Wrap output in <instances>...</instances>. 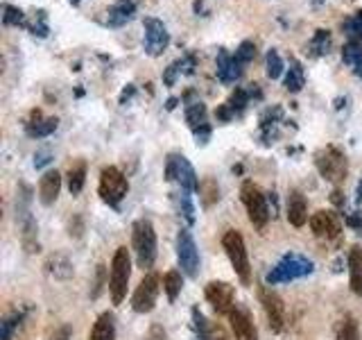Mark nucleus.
I'll return each instance as SVG.
<instances>
[{
  "mask_svg": "<svg viewBox=\"0 0 362 340\" xmlns=\"http://www.w3.org/2000/svg\"><path fill=\"white\" fill-rule=\"evenodd\" d=\"M308 220V207L299 191H292L288 198V222L292 227H303Z\"/></svg>",
  "mask_w": 362,
  "mask_h": 340,
  "instance_id": "obj_18",
  "label": "nucleus"
},
{
  "mask_svg": "<svg viewBox=\"0 0 362 340\" xmlns=\"http://www.w3.org/2000/svg\"><path fill=\"white\" fill-rule=\"evenodd\" d=\"M186 118L190 123V130L195 132L197 139L204 143V139H209V118H206V107L202 102H192L186 107Z\"/></svg>",
  "mask_w": 362,
  "mask_h": 340,
  "instance_id": "obj_16",
  "label": "nucleus"
},
{
  "mask_svg": "<svg viewBox=\"0 0 362 340\" xmlns=\"http://www.w3.org/2000/svg\"><path fill=\"white\" fill-rule=\"evenodd\" d=\"M21 322H23V313H18V311L9 313L3 320V324H0V334H3V340H11L14 332L21 327Z\"/></svg>",
  "mask_w": 362,
  "mask_h": 340,
  "instance_id": "obj_27",
  "label": "nucleus"
},
{
  "mask_svg": "<svg viewBox=\"0 0 362 340\" xmlns=\"http://www.w3.org/2000/svg\"><path fill=\"white\" fill-rule=\"evenodd\" d=\"M218 75H220V79H224V82H233V79L240 77V62H238L235 57L222 55L220 66H218Z\"/></svg>",
  "mask_w": 362,
  "mask_h": 340,
  "instance_id": "obj_21",
  "label": "nucleus"
},
{
  "mask_svg": "<svg viewBox=\"0 0 362 340\" xmlns=\"http://www.w3.org/2000/svg\"><path fill=\"white\" fill-rule=\"evenodd\" d=\"M206 300L215 311L222 315H229L235 309V290L226 281H209L206 283Z\"/></svg>",
  "mask_w": 362,
  "mask_h": 340,
  "instance_id": "obj_12",
  "label": "nucleus"
},
{
  "mask_svg": "<svg viewBox=\"0 0 362 340\" xmlns=\"http://www.w3.org/2000/svg\"><path fill=\"white\" fill-rule=\"evenodd\" d=\"M315 270L313 261L305 259L301 254H286L279 264L267 272V283H283V281H292V279H301L305 275H310Z\"/></svg>",
  "mask_w": 362,
  "mask_h": 340,
  "instance_id": "obj_4",
  "label": "nucleus"
},
{
  "mask_svg": "<svg viewBox=\"0 0 362 340\" xmlns=\"http://www.w3.org/2000/svg\"><path fill=\"white\" fill-rule=\"evenodd\" d=\"M5 21H7V23L21 21V11H18V9H11V7H7V16H5Z\"/></svg>",
  "mask_w": 362,
  "mask_h": 340,
  "instance_id": "obj_35",
  "label": "nucleus"
},
{
  "mask_svg": "<svg viewBox=\"0 0 362 340\" xmlns=\"http://www.w3.org/2000/svg\"><path fill=\"white\" fill-rule=\"evenodd\" d=\"M84 181H86V166L84 164H77L68 170V191L77 196V193H82L84 188Z\"/></svg>",
  "mask_w": 362,
  "mask_h": 340,
  "instance_id": "obj_22",
  "label": "nucleus"
},
{
  "mask_svg": "<svg viewBox=\"0 0 362 340\" xmlns=\"http://www.w3.org/2000/svg\"><path fill=\"white\" fill-rule=\"evenodd\" d=\"M48 270L52 272L54 277H59V279H68V277L73 275V266H71V261H68L66 256H62V254L50 256V261H48Z\"/></svg>",
  "mask_w": 362,
  "mask_h": 340,
  "instance_id": "obj_23",
  "label": "nucleus"
},
{
  "mask_svg": "<svg viewBox=\"0 0 362 340\" xmlns=\"http://www.w3.org/2000/svg\"><path fill=\"white\" fill-rule=\"evenodd\" d=\"M349 283L358 298H362V249L351 247L349 252Z\"/></svg>",
  "mask_w": 362,
  "mask_h": 340,
  "instance_id": "obj_19",
  "label": "nucleus"
},
{
  "mask_svg": "<svg viewBox=\"0 0 362 340\" xmlns=\"http://www.w3.org/2000/svg\"><path fill=\"white\" fill-rule=\"evenodd\" d=\"M346 28L351 30V34H356V37L362 39V14H356L354 18H351Z\"/></svg>",
  "mask_w": 362,
  "mask_h": 340,
  "instance_id": "obj_33",
  "label": "nucleus"
},
{
  "mask_svg": "<svg viewBox=\"0 0 362 340\" xmlns=\"http://www.w3.org/2000/svg\"><path fill=\"white\" fill-rule=\"evenodd\" d=\"M240 193H243V202L247 207L249 220H252V225L256 227V230L263 232L269 222V209H267V200L263 196V191H260L254 181H245Z\"/></svg>",
  "mask_w": 362,
  "mask_h": 340,
  "instance_id": "obj_5",
  "label": "nucleus"
},
{
  "mask_svg": "<svg viewBox=\"0 0 362 340\" xmlns=\"http://www.w3.org/2000/svg\"><path fill=\"white\" fill-rule=\"evenodd\" d=\"M254 52H256V50H254V45H252V43H243L240 48L235 50V60L240 62V64H245V62L252 60Z\"/></svg>",
  "mask_w": 362,
  "mask_h": 340,
  "instance_id": "obj_32",
  "label": "nucleus"
},
{
  "mask_svg": "<svg viewBox=\"0 0 362 340\" xmlns=\"http://www.w3.org/2000/svg\"><path fill=\"white\" fill-rule=\"evenodd\" d=\"M286 84H288L290 91H299L303 86V68L297 62H292V68H290V73L286 77Z\"/></svg>",
  "mask_w": 362,
  "mask_h": 340,
  "instance_id": "obj_28",
  "label": "nucleus"
},
{
  "mask_svg": "<svg viewBox=\"0 0 362 340\" xmlns=\"http://www.w3.org/2000/svg\"><path fill=\"white\" fill-rule=\"evenodd\" d=\"M181 286H184V279H181V272L177 270H170L168 275L163 277V290L168 295L170 302L177 300V295L181 293Z\"/></svg>",
  "mask_w": 362,
  "mask_h": 340,
  "instance_id": "obj_24",
  "label": "nucleus"
},
{
  "mask_svg": "<svg viewBox=\"0 0 362 340\" xmlns=\"http://www.w3.org/2000/svg\"><path fill=\"white\" fill-rule=\"evenodd\" d=\"M68 336H71V329L64 327L59 334H54V336H52V340H68Z\"/></svg>",
  "mask_w": 362,
  "mask_h": 340,
  "instance_id": "obj_36",
  "label": "nucleus"
},
{
  "mask_svg": "<svg viewBox=\"0 0 362 340\" xmlns=\"http://www.w3.org/2000/svg\"><path fill=\"white\" fill-rule=\"evenodd\" d=\"M158 290H161V281L150 272V275H145V279L139 283V288L134 290V298H132V309L136 313H150L154 309V304L158 300Z\"/></svg>",
  "mask_w": 362,
  "mask_h": 340,
  "instance_id": "obj_7",
  "label": "nucleus"
},
{
  "mask_svg": "<svg viewBox=\"0 0 362 340\" xmlns=\"http://www.w3.org/2000/svg\"><path fill=\"white\" fill-rule=\"evenodd\" d=\"M199 191L204 193V204H206V207H211V204L220 198V196H218V184H215L213 179H206V181H204V184L199 186Z\"/></svg>",
  "mask_w": 362,
  "mask_h": 340,
  "instance_id": "obj_30",
  "label": "nucleus"
},
{
  "mask_svg": "<svg viewBox=\"0 0 362 340\" xmlns=\"http://www.w3.org/2000/svg\"><path fill=\"white\" fill-rule=\"evenodd\" d=\"M57 130V118H48V120H41V116L37 113V123H30L28 125V132L32 136H48L50 132Z\"/></svg>",
  "mask_w": 362,
  "mask_h": 340,
  "instance_id": "obj_26",
  "label": "nucleus"
},
{
  "mask_svg": "<svg viewBox=\"0 0 362 340\" xmlns=\"http://www.w3.org/2000/svg\"><path fill=\"white\" fill-rule=\"evenodd\" d=\"M165 177L179 181V186L184 188V191H197L199 188L195 168L190 166V162H188L186 157H179V154L170 157L168 166H165Z\"/></svg>",
  "mask_w": 362,
  "mask_h": 340,
  "instance_id": "obj_10",
  "label": "nucleus"
},
{
  "mask_svg": "<svg viewBox=\"0 0 362 340\" xmlns=\"http://www.w3.org/2000/svg\"><path fill=\"white\" fill-rule=\"evenodd\" d=\"M222 247L226 256H229L231 266L235 270L238 279H240L245 286L252 283V266H249V256H247V247H245V238L240 232L229 230L222 236Z\"/></svg>",
  "mask_w": 362,
  "mask_h": 340,
  "instance_id": "obj_3",
  "label": "nucleus"
},
{
  "mask_svg": "<svg viewBox=\"0 0 362 340\" xmlns=\"http://www.w3.org/2000/svg\"><path fill=\"white\" fill-rule=\"evenodd\" d=\"M317 168L324 179L328 181H342L346 177V157L335 150V147H326L324 152L317 154Z\"/></svg>",
  "mask_w": 362,
  "mask_h": 340,
  "instance_id": "obj_9",
  "label": "nucleus"
},
{
  "mask_svg": "<svg viewBox=\"0 0 362 340\" xmlns=\"http://www.w3.org/2000/svg\"><path fill=\"white\" fill-rule=\"evenodd\" d=\"M129 191V181L124 177L118 168H105L100 173V198L105 200L109 207H118V204L124 200Z\"/></svg>",
  "mask_w": 362,
  "mask_h": 340,
  "instance_id": "obj_6",
  "label": "nucleus"
},
{
  "mask_svg": "<svg viewBox=\"0 0 362 340\" xmlns=\"http://www.w3.org/2000/svg\"><path fill=\"white\" fill-rule=\"evenodd\" d=\"M281 73H283V62H281L279 52H276V50H272V52L267 55V75H269L272 79H276Z\"/></svg>",
  "mask_w": 362,
  "mask_h": 340,
  "instance_id": "obj_29",
  "label": "nucleus"
},
{
  "mask_svg": "<svg viewBox=\"0 0 362 340\" xmlns=\"http://www.w3.org/2000/svg\"><path fill=\"white\" fill-rule=\"evenodd\" d=\"M59 191H62V175L57 173V170H48L41 181H39V200L45 207H50V204L57 202L59 198Z\"/></svg>",
  "mask_w": 362,
  "mask_h": 340,
  "instance_id": "obj_17",
  "label": "nucleus"
},
{
  "mask_svg": "<svg viewBox=\"0 0 362 340\" xmlns=\"http://www.w3.org/2000/svg\"><path fill=\"white\" fill-rule=\"evenodd\" d=\"M229 322H231L235 340H258V332L252 320V313H249L245 306L235 304V309L229 313Z\"/></svg>",
  "mask_w": 362,
  "mask_h": 340,
  "instance_id": "obj_14",
  "label": "nucleus"
},
{
  "mask_svg": "<svg viewBox=\"0 0 362 340\" xmlns=\"http://www.w3.org/2000/svg\"><path fill=\"white\" fill-rule=\"evenodd\" d=\"M102 283H105V266H98V281H95V288H93V298L100 295Z\"/></svg>",
  "mask_w": 362,
  "mask_h": 340,
  "instance_id": "obj_34",
  "label": "nucleus"
},
{
  "mask_svg": "<svg viewBox=\"0 0 362 340\" xmlns=\"http://www.w3.org/2000/svg\"><path fill=\"white\" fill-rule=\"evenodd\" d=\"M310 230L317 238H326V241H331V238H337L339 232H342V220H339V215L335 211L322 209V211L313 213Z\"/></svg>",
  "mask_w": 362,
  "mask_h": 340,
  "instance_id": "obj_13",
  "label": "nucleus"
},
{
  "mask_svg": "<svg viewBox=\"0 0 362 340\" xmlns=\"http://www.w3.org/2000/svg\"><path fill=\"white\" fill-rule=\"evenodd\" d=\"M170 37H168V30L161 21L156 18H147L145 21V45L147 50H150L152 55H158L165 45H168Z\"/></svg>",
  "mask_w": 362,
  "mask_h": 340,
  "instance_id": "obj_15",
  "label": "nucleus"
},
{
  "mask_svg": "<svg viewBox=\"0 0 362 340\" xmlns=\"http://www.w3.org/2000/svg\"><path fill=\"white\" fill-rule=\"evenodd\" d=\"M88 340H116V317H113V313L107 311L98 317Z\"/></svg>",
  "mask_w": 362,
  "mask_h": 340,
  "instance_id": "obj_20",
  "label": "nucleus"
},
{
  "mask_svg": "<svg viewBox=\"0 0 362 340\" xmlns=\"http://www.w3.org/2000/svg\"><path fill=\"white\" fill-rule=\"evenodd\" d=\"M132 247H134V254H136V264L143 270H150L156 261V232H154V225L141 218L136 220L132 227Z\"/></svg>",
  "mask_w": 362,
  "mask_h": 340,
  "instance_id": "obj_1",
  "label": "nucleus"
},
{
  "mask_svg": "<svg viewBox=\"0 0 362 340\" xmlns=\"http://www.w3.org/2000/svg\"><path fill=\"white\" fill-rule=\"evenodd\" d=\"M337 340H360V332L354 317H344L337 327Z\"/></svg>",
  "mask_w": 362,
  "mask_h": 340,
  "instance_id": "obj_25",
  "label": "nucleus"
},
{
  "mask_svg": "<svg viewBox=\"0 0 362 340\" xmlns=\"http://www.w3.org/2000/svg\"><path fill=\"white\" fill-rule=\"evenodd\" d=\"M184 191V188H181ZM190 191H184L181 193V202H179V207H181V211H184V218L192 225L195 222V209H192V204H190V196H188Z\"/></svg>",
  "mask_w": 362,
  "mask_h": 340,
  "instance_id": "obj_31",
  "label": "nucleus"
},
{
  "mask_svg": "<svg viewBox=\"0 0 362 340\" xmlns=\"http://www.w3.org/2000/svg\"><path fill=\"white\" fill-rule=\"evenodd\" d=\"M177 259L181 270L186 272L188 277H197L199 272V252L195 245V238H192L190 232L181 230L177 236Z\"/></svg>",
  "mask_w": 362,
  "mask_h": 340,
  "instance_id": "obj_8",
  "label": "nucleus"
},
{
  "mask_svg": "<svg viewBox=\"0 0 362 340\" xmlns=\"http://www.w3.org/2000/svg\"><path fill=\"white\" fill-rule=\"evenodd\" d=\"M258 298H260V304H263V311L267 315L269 329L274 334H281L283 327H286V306H283V300L274 290H269L265 286L258 290Z\"/></svg>",
  "mask_w": 362,
  "mask_h": 340,
  "instance_id": "obj_11",
  "label": "nucleus"
},
{
  "mask_svg": "<svg viewBox=\"0 0 362 340\" xmlns=\"http://www.w3.org/2000/svg\"><path fill=\"white\" fill-rule=\"evenodd\" d=\"M129 277H132L129 252H127V247H118L116 254L111 259V275H109V293H111V302L116 306L122 304L124 295H127Z\"/></svg>",
  "mask_w": 362,
  "mask_h": 340,
  "instance_id": "obj_2",
  "label": "nucleus"
}]
</instances>
